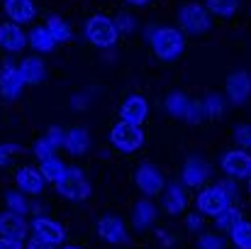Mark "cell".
<instances>
[{
    "mask_svg": "<svg viewBox=\"0 0 251 249\" xmlns=\"http://www.w3.org/2000/svg\"><path fill=\"white\" fill-rule=\"evenodd\" d=\"M166 110L173 117H180L185 122H200V117L205 115L202 112V100H190L185 93H171L166 98Z\"/></svg>",
    "mask_w": 251,
    "mask_h": 249,
    "instance_id": "6",
    "label": "cell"
},
{
    "mask_svg": "<svg viewBox=\"0 0 251 249\" xmlns=\"http://www.w3.org/2000/svg\"><path fill=\"white\" fill-rule=\"evenodd\" d=\"M56 191L69 200H85L90 195V183L81 168H66L64 178L56 183Z\"/></svg>",
    "mask_w": 251,
    "mask_h": 249,
    "instance_id": "7",
    "label": "cell"
},
{
    "mask_svg": "<svg viewBox=\"0 0 251 249\" xmlns=\"http://www.w3.org/2000/svg\"><path fill=\"white\" fill-rule=\"evenodd\" d=\"M32 230H34L37 235L47 237V240H49V242H54V245H61V242L66 240V230H64L56 220L44 218V215H37V218L32 220Z\"/></svg>",
    "mask_w": 251,
    "mask_h": 249,
    "instance_id": "16",
    "label": "cell"
},
{
    "mask_svg": "<svg viewBox=\"0 0 251 249\" xmlns=\"http://www.w3.org/2000/svg\"><path fill=\"white\" fill-rule=\"evenodd\" d=\"M56 149H59V144H56V142H51L47 135H44L42 139H37V144H34V154H37V159H39V162L51 159V157L56 154Z\"/></svg>",
    "mask_w": 251,
    "mask_h": 249,
    "instance_id": "31",
    "label": "cell"
},
{
    "mask_svg": "<svg viewBox=\"0 0 251 249\" xmlns=\"http://www.w3.org/2000/svg\"><path fill=\"white\" fill-rule=\"evenodd\" d=\"M188 230H190V232H200V230H202V218H200L198 213H190V215H188Z\"/></svg>",
    "mask_w": 251,
    "mask_h": 249,
    "instance_id": "39",
    "label": "cell"
},
{
    "mask_svg": "<svg viewBox=\"0 0 251 249\" xmlns=\"http://www.w3.org/2000/svg\"><path fill=\"white\" fill-rule=\"evenodd\" d=\"M198 245H200V249H225L227 247V240L220 232H202Z\"/></svg>",
    "mask_w": 251,
    "mask_h": 249,
    "instance_id": "33",
    "label": "cell"
},
{
    "mask_svg": "<svg viewBox=\"0 0 251 249\" xmlns=\"http://www.w3.org/2000/svg\"><path fill=\"white\" fill-rule=\"evenodd\" d=\"M154 220H156V208H154V203L139 200V203L134 205V213H132L134 227H137V230H147V227L154 225Z\"/></svg>",
    "mask_w": 251,
    "mask_h": 249,
    "instance_id": "23",
    "label": "cell"
},
{
    "mask_svg": "<svg viewBox=\"0 0 251 249\" xmlns=\"http://www.w3.org/2000/svg\"><path fill=\"white\" fill-rule=\"evenodd\" d=\"M85 37H88L90 44H95V47H100V49H110V47L120 39V29H117V25H115L110 17H105V15H93V17H88V22H85Z\"/></svg>",
    "mask_w": 251,
    "mask_h": 249,
    "instance_id": "2",
    "label": "cell"
},
{
    "mask_svg": "<svg viewBox=\"0 0 251 249\" xmlns=\"http://www.w3.org/2000/svg\"><path fill=\"white\" fill-rule=\"evenodd\" d=\"M98 235L110 245H127V227L115 215H105L98 220Z\"/></svg>",
    "mask_w": 251,
    "mask_h": 249,
    "instance_id": "10",
    "label": "cell"
},
{
    "mask_svg": "<svg viewBox=\"0 0 251 249\" xmlns=\"http://www.w3.org/2000/svg\"><path fill=\"white\" fill-rule=\"evenodd\" d=\"M25 240H17V237H7V235H0V249H22Z\"/></svg>",
    "mask_w": 251,
    "mask_h": 249,
    "instance_id": "37",
    "label": "cell"
},
{
    "mask_svg": "<svg viewBox=\"0 0 251 249\" xmlns=\"http://www.w3.org/2000/svg\"><path fill=\"white\" fill-rule=\"evenodd\" d=\"M0 235L25 240V237H27V222H25V215L12 213V210L2 213V215H0Z\"/></svg>",
    "mask_w": 251,
    "mask_h": 249,
    "instance_id": "19",
    "label": "cell"
},
{
    "mask_svg": "<svg viewBox=\"0 0 251 249\" xmlns=\"http://www.w3.org/2000/svg\"><path fill=\"white\" fill-rule=\"evenodd\" d=\"M20 71H22L25 81L29 83V85H39V83L44 81V74H47L42 56H27V59L20 64Z\"/></svg>",
    "mask_w": 251,
    "mask_h": 249,
    "instance_id": "22",
    "label": "cell"
},
{
    "mask_svg": "<svg viewBox=\"0 0 251 249\" xmlns=\"http://www.w3.org/2000/svg\"><path fill=\"white\" fill-rule=\"evenodd\" d=\"M229 235H232V245L237 249H251V222L239 220Z\"/></svg>",
    "mask_w": 251,
    "mask_h": 249,
    "instance_id": "28",
    "label": "cell"
},
{
    "mask_svg": "<svg viewBox=\"0 0 251 249\" xmlns=\"http://www.w3.org/2000/svg\"><path fill=\"white\" fill-rule=\"evenodd\" d=\"M147 115H149V103L144 95H129L120 108V120L132 122V125H142Z\"/></svg>",
    "mask_w": 251,
    "mask_h": 249,
    "instance_id": "11",
    "label": "cell"
},
{
    "mask_svg": "<svg viewBox=\"0 0 251 249\" xmlns=\"http://www.w3.org/2000/svg\"><path fill=\"white\" fill-rule=\"evenodd\" d=\"M54 247H56L54 242H49L47 237H42V235H37V232H34V235L29 237V242H27V249H54Z\"/></svg>",
    "mask_w": 251,
    "mask_h": 249,
    "instance_id": "34",
    "label": "cell"
},
{
    "mask_svg": "<svg viewBox=\"0 0 251 249\" xmlns=\"http://www.w3.org/2000/svg\"><path fill=\"white\" fill-rule=\"evenodd\" d=\"M15 181H17L20 191L27 193V195H39V193H44V183H47V178L42 176V171H37V168H32V166L17 168Z\"/></svg>",
    "mask_w": 251,
    "mask_h": 249,
    "instance_id": "12",
    "label": "cell"
},
{
    "mask_svg": "<svg viewBox=\"0 0 251 249\" xmlns=\"http://www.w3.org/2000/svg\"><path fill=\"white\" fill-rule=\"evenodd\" d=\"M249 193H251V178H249Z\"/></svg>",
    "mask_w": 251,
    "mask_h": 249,
    "instance_id": "43",
    "label": "cell"
},
{
    "mask_svg": "<svg viewBox=\"0 0 251 249\" xmlns=\"http://www.w3.org/2000/svg\"><path fill=\"white\" fill-rule=\"evenodd\" d=\"M17 149H20L17 144H0V164H7Z\"/></svg>",
    "mask_w": 251,
    "mask_h": 249,
    "instance_id": "38",
    "label": "cell"
},
{
    "mask_svg": "<svg viewBox=\"0 0 251 249\" xmlns=\"http://www.w3.org/2000/svg\"><path fill=\"white\" fill-rule=\"evenodd\" d=\"M29 44L37 49V52H51L59 42L51 37V32L47 27H37L32 34H29Z\"/></svg>",
    "mask_w": 251,
    "mask_h": 249,
    "instance_id": "26",
    "label": "cell"
},
{
    "mask_svg": "<svg viewBox=\"0 0 251 249\" xmlns=\"http://www.w3.org/2000/svg\"><path fill=\"white\" fill-rule=\"evenodd\" d=\"M44 27L51 32V37H54L56 42H69V39H71V25H69L61 15H51Z\"/></svg>",
    "mask_w": 251,
    "mask_h": 249,
    "instance_id": "24",
    "label": "cell"
},
{
    "mask_svg": "<svg viewBox=\"0 0 251 249\" xmlns=\"http://www.w3.org/2000/svg\"><path fill=\"white\" fill-rule=\"evenodd\" d=\"M117 29H120V34L122 32H132L134 29V20H132V15H127V12H122V15H117Z\"/></svg>",
    "mask_w": 251,
    "mask_h": 249,
    "instance_id": "36",
    "label": "cell"
},
{
    "mask_svg": "<svg viewBox=\"0 0 251 249\" xmlns=\"http://www.w3.org/2000/svg\"><path fill=\"white\" fill-rule=\"evenodd\" d=\"M249 149H251V147H249Z\"/></svg>",
    "mask_w": 251,
    "mask_h": 249,
    "instance_id": "44",
    "label": "cell"
},
{
    "mask_svg": "<svg viewBox=\"0 0 251 249\" xmlns=\"http://www.w3.org/2000/svg\"><path fill=\"white\" fill-rule=\"evenodd\" d=\"M205 5L217 17H232L239 10V0H205Z\"/></svg>",
    "mask_w": 251,
    "mask_h": 249,
    "instance_id": "29",
    "label": "cell"
},
{
    "mask_svg": "<svg viewBox=\"0 0 251 249\" xmlns=\"http://www.w3.org/2000/svg\"><path fill=\"white\" fill-rule=\"evenodd\" d=\"M134 181H137L139 191H142V193H147V195H159V193L164 191V186H166L164 173H161L156 166H151V164L139 166V168H137V173H134Z\"/></svg>",
    "mask_w": 251,
    "mask_h": 249,
    "instance_id": "9",
    "label": "cell"
},
{
    "mask_svg": "<svg viewBox=\"0 0 251 249\" xmlns=\"http://www.w3.org/2000/svg\"><path fill=\"white\" fill-rule=\"evenodd\" d=\"M110 142H112V147L120 149L122 154H132V152H137V149L144 144L142 125H132V122L120 120V122L110 130Z\"/></svg>",
    "mask_w": 251,
    "mask_h": 249,
    "instance_id": "3",
    "label": "cell"
},
{
    "mask_svg": "<svg viewBox=\"0 0 251 249\" xmlns=\"http://www.w3.org/2000/svg\"><path fill=\"white\" fill-rule=\"evenodd\" d=\"M2 5H5L7 17H10L12 22H17V25H27V22H32L34 15H37V7H34L32 0H5Z\"/></svg>",
    "mask_w": 251,
    "mask_h": 249,
    "instance_id": "18",
    "label": "cell"
},
{
    "mask_svg": "<svg viewBox=\"0 0 251 249\" xmlns=\"http://www.w3.org/2000/svg\"><path fill=\"white\" fill-rule=\"evenodd\" d=\"M198 210L202 213V215H210V218H217L225 208H229V205H234L232 200H229V195H227V191L222 188V183H215V186H207V188H202L200 193H198Z\"/></svg>",
    "mask_w": 251,
    "mask_h": 249,
    "instance_id": "4",
    "label": "cell"
},
{
    "mask_svg": "<svg viewBox=\"0 0 251 249\" xmlns=\"http://www.w3.org/2000/svg\"><path fill=\"white\" fill-rule=\"evenodd\" d=\"M159 242H161L164 247H171V245L176 242V235H171L166 230H159Z\"/></svg>",
    "mask_w": 251,
    "mask_h": 249,
    "instance_id": "40",
    "label": "cell"
},
{
    "mask_svg": "<svg viewBox=\"0 0 251 249\" xmlns=\"http://www.w3.org/2000/svg\"><path fill=\"white\" fill-rule=\"evenodd\" d=\"M202 112H205L207 117L217 120V117L225 112V100H222V95H217V93H207L205 100H202Z\"/></svg>",
    "mask_w": 251,
    "mask_h": 249,
    "instance_id": "30",
    "label": "cell"
},
{
    "mask_svg": "<svg viewBox=\"0 0 251 249\" xmlns=\"http://www.w3.org/2000/svg\"><path fill=\"white\" fill-rule=\"evenodd\" d=\"M66 168H69V166L64 164L61 159H56V157H51V159H44V162H42V166H39L42 176H44L47 181H51V183H59V181L64 178Z\"/></svg>",
    "mask_w": 251,
    "mask_h": 249,
    "instance_id": "25",
    "label": "cell"
},
{
    "mask_svg": "<svg viewBox=\"0 0 251 249\" xmlns=\"http://www.w3.org/2000/svg\"><path fill=\"white\" fill-rule=\"evenodd\" d=\"M127 2H129V5H137V7H139V5H147L149 0H127Z\"/></svg>",
    "mask_w": 251,
    "mask_h": 249,
    "instance_id": "41",
    "label": "cell"
},
{
    "mask_svg": "<svg viewBox=\"0 0 251 249\" xmlns=\"http://www.w3.org/2000/svg\"><path fill=\"white\" fill-rule=\"evenodd\" d=\"M22 85H27V81H25L20 66L7 64V66L0 71V93H2L5 98H15V95L22 90Z\"/></svg>",
    "mask_w": 251,
    "mask_h": 249,
    "instance_id": "14",
    "label": "cell"
},
{
    "mask_svg": "<svg viewBox=\"0 0 251 249\" xmlns=\"http://www.w3.org/2000/svg\"><path fill=\"white\" fill-rule=\"evenodd\" d=\"M210 178V166L205 164L202 159H188L183 166V183L190 186V188H200L205 186V181Z\"/></svg>",
    "mask_w": 251,
    "mask_h": 249,
    "instance_id": "15",
    "label": "cell"
},
{
    "mask_svg": "<svg viewBox=\"0 0 251 249\" xmlns=\"http://www.w3.org/2000/svg\"><path fill=\"white\" fill-rule=\"evenodd\" d=\"M188 205V195H185V188L180 183H171L164 193V210L168 215H178L183 213Z\"/></svg>",
    "mask_w": 251,
    "mask_h": 249,
    "instance_id": "20",
    "label": "cell"
},
{
    "mask_svg": "<svg viewBox=\"0 0 251 249\" xmlns=\"http://www.w3.org/2000/svg\"><path fill=\"white\" fill-rule=\"evenodd\" d=\"M151 49L154 54L161 59V61H173L183 54L185 49V37L180 29L176 27H159V29H151Z\"/></svg>",
    "mask_w": 251,
    "mask_h": 249,
    "instance_id": "1",
    "label": "cell"
},
{
    "mask_svg": "<svg viewBox=\"0 0 251 249\" xmlns=\"http://www.w3.org/2000/svg\"><path fill=\"white\" fill-rule=\"evenodd\" d=\"M25 44H27V34L22 32V27L17 22H2L0 25V47L5 52L17 54V52L25 49Z\"/></svg>",
    "mask_w": 251,
    "mask_h": 249,
    "instance_id": "13",
    "label": "cell"
},
{
    "mask_svg": "<svg viewBox=\"0 0 251 249\" xmlns=\"http://www.w3.org/2000/svg\"><path fill=\"white\" fill-rule=\"evenodd\" d=\"M234 137H237V142H239L242 147H251V127L249 125H239L237 132H234Z\"/></svg>",
    "mask_w": 251,
    "mask_h": 249,
    "instance_id": "35",
    "label": "cell"
},
{
    "mask_svg": "<svg viewBox=\"0 0 251 249\" xmlns=\"http://www.w3.org/2000/svg\"><path fill=\"white\" fill-rule=\"evenodd\" d=\"M88 144H90V139H88V132H85L83 127H74V130L66 132L64 149H66L71 157H81V154H85Z\"/></svg>",
    "mask_w": 251,
    "mask_h": 249,
    "instance_id": "21",
    "label": "cell"
},
{
    "mask_svg": "<svg viewBox=\"0 0 251 249\" xmlns=\"http://www.w3.org/2000/svg\"><path fill=\"white\" fill-rule=\"evenodd\" d=\"M242 220V213H239V208L237 205H229V208H225L217 218H215V225H217V230L220 232H232L234 230V225Z\"/></svg>",
    "mask_w": 251,
    "mask_h": 249,
    "instance_id": "27",
    "label": "cell"
},
{
    "mask_svg": "<svg viewBox=\"0 0 251 249\" xmlns=\"http://www.w3.org/2000/svg\"><path fill=\"white\" fill-rule=\"evenodd\" d=\"M61 249H81V247H74V245H69V247H61Z\"/></svg>",
    "mask_w": 251,
    "mask_h": 249,
    "instance_id": "42",
    "label": "cell"
},
{
    "mask_svg": "<svg viewBox=\"0 0 251 249\" xmlns=\"http://www.w3.org/2000/svg\"><path fill=\"white\" fill-rule=\"evenodd\" d=\"M222 171L232 181H249L251 178V154L244 149H232L222 157Z\"/></svg>",
    "mask_w": 251,
    "mask_h": 249,
    "instance_id": "8",
    "label": "cell"
},
{
    "mask_svg": "<svg viewBox=\"0 0 251 249\" xmlns=\"http://www.w3.org/2000/svg\"><path fill=\"white\" fill-rule=\"evenodd\" d=\"M227 95L232 103H244L251 95V76L247 71H237L227 79Z\"/></svg>",
    "mask_w": 251,
    "mask_h": 249,
    "instance_id": "17",
    "label": "cell"
},
{
    "mask_svg": "<svg viewBox=\"0 0 251 249\" xmlns=\"http://www.w3.org/2000/svg\"><path fill=\"white\" fill-rule=\"evenodd\" d=\"M5 203H7V208H10L12 213H20V215H25V213L29 210V203H27V198H25L20 191H10V193L5 195Z\"/></svg>",
    "mask_w": 251,
    "mask_h": 249,
    "instance_id": "32",
    "label": "cell"
},
{
    "mask_svg": "<svg viewBox=\"0 0 251 249\" xmlns=\"http://www.w3.org/2000/svg\"><path fill=\"white\" fill-rule=\"evenodd\" d=\"M178 25L183 27V32H190V34L207 32L210 29V10L200 2H188L178 12Z\"/></svg>",
    "mask_w": 251,
    "mask_h": 249,
    "instance_id": "5",
    "label": "cell"
}]
</instances>
